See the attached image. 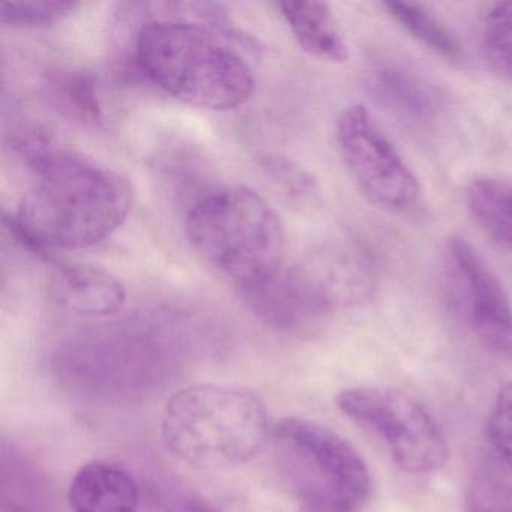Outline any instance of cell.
I'll use <instances>...</instances> for the list:
<instances>
[{"mask_svg": "<svg viewBox=\"0 0 512 512\" xmlns=\"http://www.w3.org/2000/svg\"><path fill=\"white\" fill-rule=\"evenodd\" d=\"M467 208L482 232L512 250V184L482 176L466 190Z\"/></svg>", "mask_w": 512, "mask_h": 512, "instance_id": "cell-16", "label": "cell"}, {"mask_svg": "<svg viewBox=\"0 0 512 512\" xmlns=\"http://www.w3.org/2000/svg\"><path fill=\"white\" fill-rule=\"evenodd\" d=\"M238 292L260 322L281 332L307 331L334 311L302 262Z\"/></svg>", "mask_w": 512, "mask_h": 512, "instance_id": "cell-10", "label": "cell"}, {"mask_svg": "<svg viewBox=\"0 0 512 512\" xmlns=\"http://www.w3.org/2000/svg\"><path fill=\"white\" fill-rule=\"evenodd\" d=\"M334 310L365 304L376 290L373 266L359 248L332 244L302 260Z\"/></svg>", "mask_w": 512, "mask_h": 512, "instance_id": "cell-12", "label": "cell"}, {"mask_svg": "<svg viewBox=\"0 0 512 512\" xmlns=\"http://www.w3.org/2000/svg\"><path fill=\"white\" fill-rule=\"evenodd\" d=\"M271 430L256 392L220 383L175 392L161 416L167 451L197 469H230L253 460L268 445Z\"/></svg>", "mask_w": 512, "mask_h": 512, "instance_id": "cell-3", "label": "cell"}, {"mask_svg": "<svg viewBox=\"0 0 512 512\" xmlns=\"http://www.w3.org/2000/svg\"><path fill=\"white\" fill-rule=\"evenodd\" d=\"M259 166L292 208L311 212L323 205V191L316 176L292 158L265 154L259 157Z\"/></svg>", "mask_w": 512, "mask_h": 512, "instance_id": "cell-18", "label": "cell"}, {"mask_svg": "<svg viewBox=\"0 0 512 512\" xmlns=\"http://www.w3.org/2000/svg\"><path fill=\"white\" fill-rule=\"evenodd\" d=\"M467 512H512V481L496 467H479L466 488Z\"/></svg>", "mask_w": 512, "mask_h": 512, "instance_id": "cell-22", "label": "cell"}, {"mask_svg": "<svg viewBox=\"0 0 512 512\" xmlns=\"http://www.w3.org/2000/svg\"><path fill=\"white\" fill-rule=\"evenodd\" d=\"M79 8L76 2H4L0 20L11 28H46L61 22Z\"/></svg>", "mask_w": 512, "mask_h": 512, "instance_id": "cell-23", "label": "cell"}, {"mask_svg": "<svg viewBox=\"0 0 512 512\" xmlns=\"http://www.w3.org/2000/svg\"><path fill=\"white\" fill-rule=\"evenodd\" d=\"M19 208L5 215L11 235L32 253L94 247L130 215L133 188L121 173L70 152L55 151L32 166Z\"/></svg>", "mask_w": 512, "mask_h": 512, "instance_id": "cell-2", "label": "cell"}, {"mask_svg": "<svg viewBox=\"0 0 512 512\" xmlns=\"http://www.w3.org/2000/svg\"><path fill=\"white\" fill-rule=\"evenodd\" d=\"M487 436L497 457L512 472V382L497 392L488 415Z\"/></svg>", "mask_w": 512, "mask_h": 512, "instance_id": "cell-24", "label": "cell"}, {"mask_svg": "<svg viewBox=\"0 0 512 512\" xmlns=\"http://www.w3.org/2000/svg\"><path fill=\"white\" fill-rule=\"evenodd\" d=\"M296 43L313 58L334 64L349 59V46L325 2H283L278 5Z\"/></svg>", "mask_w": 512, "mask_h": 512, "instance_id": "cell-15", "label": "cell"}, {"mask_svg": "<svg viewBox=\"0 0 512 512\" xmlns=\"http://www.w3.org/2000/svg\"><path fill=\"white\" fill-rule=\"evenodd\" d=\"M337 406L350 421L376 437L404 472L430 475L445 466L449 449L442 427L407 392L355 386L338 394Z\"/></svg>", "mask_w": 512, "mask_h": 512, "instance_id": "cell-7", "label": "cell"}, {"mask_svg": "<svg viewBox=\"0 0 512 512\" xmlns=\"http://www.w3.org/2000/svg\"><path fill=\"white\" fill-rule=\"evenodd\" d=\"M38 473L17 452H2V500L5 512H43L44 490Z\"/></svg>", "mask_w": 512, "mask_h": 512, "instance_id": "cell-20", "label": "cell"}, {"mask_svg": "<svg viewBox=\"0 0 512 512\" xmlns=\"http://www.w3.org/2000/svg\"><path fill=\"white\" fill-rule=\"evenodd\" d=\"M481 43L488 65L512 82V2L490 8L482 23Z\"/></svg>", "mask_w": 512, "mask_h": 512, "instance_id": "cell-21", "label": "cell"}, {"mask_svg": "<svg viewBox=\"0 0 512 512\" xmlns=\"http://www.w3.org/2000/svg\"><path fill=\"white\" fill-rule=\"evenodd\" d=\"M50 293L59 307L86 317L115 316L127 301V290L115 275L77 263L56 268Z\"/></svg>", "mask_w": 512, "mask_h": 512, "instance_id": "cell-13", "label": "cell"}, {"mask_svg": "<svg viewBox=\"0 0 512 512\" xmlns=\"http://www.w3.org/2000/svg\"><path fill=\"white\" fill-rule=\"evenodd\" d=\"M181 343L146 323L85 332L56 350L53 370L68 388L106 400L142 397L179 368Z\"/></svg>", "mask_w": 512, "mask_h": 512, "instance_id": "cell-4", "label": "cell"}, {"mask_svg": "<svg viewBox=\"0 0 512 512\" xmlns=\"http://www.w3.org/2000/svg\"><path fill=\"white\" fill-rule=\"evenodd\" d=\"M68 503L74 512H139L142 491L127 470L106 461H92L74 475Z\"/></svg>", "mask_w": 512, "mask_h": 512, "instance_id": "cell-14", "label": "cell"}, {"mask_svg": "<svg viewBox=\"0 0 512 512\" xmlns=\"http://www.w3.org/2000/svg\"><path fill=\"white\" fill-rule=\"evenodd\" d=\"M442 269L458 316L485 349L512 362V305L494 272L461 236L446 241Z\"/></svg>", "mask_w": 512, "mask_h": 512, "instance_id": "cell-9", "label": "cell"}, {"mask_svg": "<svg viewBox=\"0 0 512 512\" xmlns=\"http://www.w3.org/2000/svg\"><path fill=\"white\" fill-rule=\"evenodd\" d=\"M386 13L422 46L448 59L460 58V44L455 35L427 7L412 2H385Z\"/></svg>", "mask_w": 512, "mask_h": 512, "instance_id": "cell-19", "label": "cell"}, {"mask_svg": "<svg viewBox=\"0 0 512 512\" xmlns=\"http://www.w3.org/2000/svg\"><path fill=\"white\" fill-rule=\"evenodd\" d=\"M148 499V508H146L148 512H221L202 497L170 485L169 487L160 485L155 488Z\"/></svg>", "mask_w": 512, "mask_h": 512, "instance_id": "cell-25", "label": "cell"}, {"mask_svg": "<svg viewBox=\"0 0 512 512\" xmlns=\"http://www.w3.org/2000/svg\"><path fill=\"white\" fill-rule=\"evenodd\" d=\"M140 29L137 67L161 91L200 109L224 112L250 100L256 88L253 41L227 25L215 4H158Z\"/></svg>", "mask_w": 512, "mask_h": 512, "instance_id": "cell-1", "label": "cell"}, {"mask_svg": "<svg viewBox=\"0 0 512 512\" xmlns=\"http://www.w3.org/2000/svg\"><path fill=\"white\" fill-rule=\"evenodd\" d=\"M272 463L287 493L304 512H361L371 475L340 434L311 419L289 416L272 425Z\"/></svg>", "mask_w": 512, "mask_h": 512, "instance_id": "cell-6", "label": "cell"}, {"mask_svg": "<svg viewBox=\"0 0 512 512\" xmlns=\"http://www.w3.org/2000/svg\"><path fill=\"white\" fill-rule=\"evenodd\" d=\"M367 88L379 106L406 121H428L442 106L436 85L403 59L374 61L367 73Z\"/></svg>", "mask_w": 512, "mask_h": 512, "instance_id": "cell-11", "label": "cell"}, {"mask_svg": "<svg viewBox=\"0 0 512 512\" xmlns=\"http://www.w3.org/2000/svg\"><path fill=\"white\" fill-rule=\"evenodd\" d=\"M185 230L196 253L238 290L284 265L283 223L250 188H224L203 197L188 212Z\"/></svg>", "mask_w": 512, "mask_h": 512, "instance_id": "cell-5", "label": "cell"}, {"mask_svg": "<svg viewBox=\"0 0 512 512\" xmlns=\"http://www.w3.org/2000/svg\"><path fill=\"white\" fill-rule=\"evenodd\" d=\"M44 88L50 106L64 118L82 125H98L103 121V106L94 77L86 71H52Z\"/></svg>", "mask_w": 512, "mask_h": 512, "instance_id": "cell-17", "label": "cell"}, {"mask_svg": "<svg viewBox=\"0 0 512 512\" xmlns=\"http://www.w3.org/2000/svg\"><path fill=\"white\" fill-rule=\"evenodd\" d=\"M341 158L361 193L386 211H407L421 197V184L394 143L361 104L341 113L337 125Z\"/></svg>", "mask_w": 512, "mask_h": 512, "instance_id": "cell-8", "label": "cell"}]
</instances>
